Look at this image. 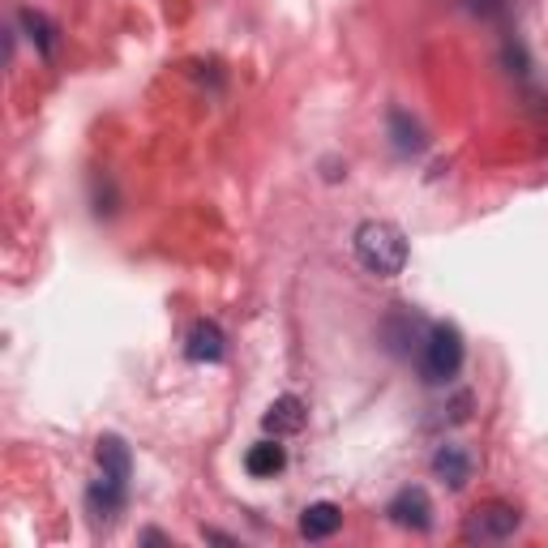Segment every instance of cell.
Segmentation results:
<instances>
[{
	"instance_id": "1",
	"label": "cell",
	"mask_w": 548,
	"mask_h": 548,
	"mask_svg": "<svg viewBox=\"0 0 548 548\" xmlns=\"http://www.w3.org/2000/svg\"><path fill=\"white\" fill-rule=\"evenodd\" d=\"M352 245H356V262L369 274H377V279H394L407 266V236L386 219H364L356 227Z\"/></svg>"
},
{
	"instance_id": "2",
	"label": "cell",
	"mask_w": 548,
	"mask_h": 548,
	"mask_svg": "<svg viewBox=\"0 0 548 548\" xmlns=\"http://www.w3.org/2000/svg\"><path fill=\"white\" fill-rule=\"evenodd\" d=\"M463 360H467V343H463L459 326H450V322L429 326L424 347H420V377H424V382H429V386L454 382L459 369H463Z\"/></svg>"
},
{
	"instance_id": "3",
	"label": "cell",
	"mask_w": 548,
	"mask_h": 548,
	"mask_svg": "<svg viewBox=\"0 0 548 548\" xmlns=\"http://www.w3.org/2000/svg\"><path fill=\"white\" fill-rule=\"evenodd\" d=\"M523 523V514L514 510V506H501V501H489V506H480V510H471V519H467V540H506L514 536Z\"/></svg>"
},
{
	"instance_id": "4",
	"label": "cell",
	"mask_w": 548,
	"mask_h": 548,
	"mask_svg": "<svg viewBox=\"0 0 548 548\" xmlns=\"http://www.w3.org/2000/svg\"><path fill=\"white\" fill-rule=\"evenodd\" d=\"M386 519L403 531H429L433 527V501L424 489H399L386 506Z\"/></svg>"
},
{
	"instance_id": "5",
	"label": "cell",
	"mask_w": 548,
	"mask_h": 548,
	"mask_svg": "<svg viewBox=\"0 0 548 548\" xmlns=\"http://www.w3.org/2000/svg\"><path fill=\"white\" fill-rule=\"evenodd\" d=\"M424 334H429V322H420L411 309H394L382 322V339L394 356H411L424 347Z\"/></svg>"
},
{
	"instance_id": "6",
	"label": "cell",
	"mask_w": 548,
	"mask_h": 548,
	"mask_svg": "<svg viewBox=\"0 0 548 548\" xmlns=\"http://www.w3.org/2000/svg\"><path fill=\"white\" fill-rule=\"evenodd\" d=\"M125 501H129V484H120L112 476H99L86 489V510H90V519L95 523H112L116 514L125 510Z\"/></svg>"
},
{
	"instance_id": "7",
	"label": "cell",
	"mask_w": 548,
	"mask_h": 548,
	"mask_svg": "<svg viewBox=\"0 0 548 548\" xmlns=\"http://www.w3.org/2000/svg\"><path fill=\"white\" fill-rule=\"evenodd\" d=\"M304 420H309V407H304V399H296V394H279V399L266 407L262 429L270 437H292V433L304 429Z\"/></svg>"
},
{
	"instance_id": "8",
	"label": "cell",
	"mask_w": 548,
	"mask_h": 548,
	"mask_svg": "<svg viewBox=\"0 0 548 548\" xmlns=\"http://www.w3.org/2000/svg\"><path fill=\"white\" fill-rule=\"evenodd\" d=\"M185 356L193 364H219L227 356V334L219 330V322H193L189 330V339H185Z\"/></svg>"
},
{
	"instance_id": "9",
	"label": "cell",
	"mask_w": 548,
	"mask_h": 548,
	"mask_svg": "<svg viewBox=\"0 0 548 548\" xmlns=\"http://www.w3.org/2000/svg\"><path fill=\"white\" fill-rule=\"evenodd\" d=\"M95 459H99L103 476H112V480H120V484L133 480V454H129V446H125V437L103 433V437L95 441Z\"/></svg>"
},
{
	"instance_id": "10",
	"label": "cell",
	"mask_w": 548,
	"mask_h": 548,
	"mask_svg": "<svg viewBox=\"0 0 548 548\" xmlns=\"http://www.w3.org/2000/svg\"><path fill=\"white\" fill-rule=\"evenodd\" d=\"M433 476L446 484V489H467V480H471V454L463 450V446H441L437 454H433Z\"/></svg>"
},
{
	"instance_id": "11",
	"label": "cell",
	"mask_w": 548,
	"mask_h": 548,
	"mask_svg": "<svg viewBox=\"0 0 548 548\" xmlns=\"http://www.w3.org/2000/svg\"><path fill=\"white\" fill-rule=\"evenodd\" d=\"M283 467H287V450L279 446V437H266L245 450V471L253 480H270V476H279Z\"/></svg>"
},
{
	"instance_id": "12",
	"label": "cell",
	"mask_w": 548,
	"mask_h": 548,
	"mask_svg": "<svg viewBox=\"0 0 548 548\" xmlns=\"http://www.w3.org/2000/svg\"><path fill=\"white\" fill-rule=\"evenodd\" d=\"M339 527H343V510L334 506V501H313V506L300 514V536L304 540H330Z\"/></svg>"
},
{
	"instance_id": "13",
	"label": "cell",
	"mask_w": 548,
	"mask_h": 548,
	"mask_svg": "<svg viewBox=\"0 0 548 548\" xmlns=\"http://www.w3.org/2000/svg\"><path fill=\"white\" fill-rule=\"evenodd\" d=\"M386 129H390V142H394L399 155H416V150H424V129H420V120H411V112L390 108Z\"/></svg>"
},
{
	"instance_id": "14",
	"label": "cell",
	"mask_w": 548,
	"mask_h": 548,
	"mask_svg": "<svg viewBox=\"0 0 548 548\" xmlns=\"http://www.w3.org/2000/svg\"><path fill=\"white\" fill-rule=\"evenodd\" d=\"M18 26L26 30V39L35 43L43 60H52V56H56V26H52L48 18H43L39 9H22V13H18Z\"/></svg>"
},
{
	"instance_id": "15",
	"label": "cell",
	"mask_w": 548,
	"mask_h": 548,
	"mask_svg": "<svg viewBox=\"0 0 548 548\" xmlns=\"http://www.w3.org/2000/svg\"><path fill=\"white\" fill-rule=\"evenodd\" d=\"M142 544H167L163 531H142Z\"/></svg>"
}]
</instances>
